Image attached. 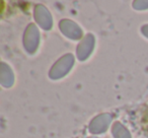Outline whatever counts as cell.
<instances>
[{
  "mask_svg": "<svg viewBox=\"0 0 148 138\" xmlns=\"http://www.w3.org/2000/svg\"><path fill=\"white\" fill-rule=\"evenodd\" d=\"M141 34L144 36V37L147 38V39H148V23H147V25H142V27H141Z\"/></svg>",
  "mask_w": 148,
  "mask_h": 138,
  "instance_id": "30bf717a",
  "label": "cell"
},
{
  "mask_svg": "<svg viewBox=\"0 0 148 138\" xmlns=\"http://www.w3.org/2000/svg\"><path fill=\"white\" fill-rule=\"evenodd\" d=\"M95 38L92 34H86L80 40L76 48V56L79 61H85L90 57L95 49Z\"/></svg>",
  "mask_w": 148,
  "mask_h": 138,
  "instance_id": "277c9868",
  "label": "cell"
},
{
  "mask_svg": "<svg viewBox=\"0 0 148 138\" xmlns=\"http://www.w3.org/2000/svg\"><path fill=\"white\" fill-rule=\"evenodd\" d=\"M113 121V116L110 113H101L99 115L95 116L88 125V131L93 135L103 134L109 129Z\"/></svg>",
  "mask_w": 148,
  "mask_h": 138,
  "instance_id": "3957f363",
  "label": "cell"
},
{
  "mask_svg": "<svg viewBox=\"0 0 148 138\" xmlns=\"http://www.w3.org/2000/svg\"><path fill=\"white\" fill-rule=\"evenodd\" d=\"M112 134L114 138H132L129 130L119 121L114 122L112 125Z\"/></svg>",
  "mask_w": 148,
  "mask_h": 138,
  "instance_id": "ba28073f",
  "label": "cell"
},
{
  "mask_svg": "<svg viewBox=\"0 0 148 138\" xmlns=\"http://www.w3.org/2000/svg\"><path fill=\"white\" fill-rule=\"evenodd\" d=\"M74 63H75L74 56L71 53L65 54L53 64V66L49 71V77L54 80L61 79L62 77H64L69 73L71 68L74 66Z\"/></svg>",
  "mask_w": 148,
  "mask_h": 138,
  "instance_id": "6da1fadb",
  "label": "cell"
},
{
  "mask_svg": "<svg viewBox=\"0 0 148 138\" xmlns=\"http://www.w3.org/2000/svg\"><path fill=\"white\" fill-rule=\"evenodd\" d=\"M86 138H97V137H95V136H89V137H86Z\"/></svg>",
  "mask_w": 148,
  "mask_h": 138,
  "instance_id": "8fae6325",
  "label": "cell"
},
{
  "mask_svg": "<svg viewBox=\"0 0 148 138\" xmlns=\"http://www.w3.org/2000/svg\"><path fill=\"white\" fill-rule=\"evenodd\" d=\"M0 83L5 89H9L14 84V73L11 67L4 61L0 64Z\"/></svg>",
  "mask_w": 148,
  "mask_h": 138,
  "instance_id": "52a82bcc",
  "label": "cell"
},
{
  "mask_svg": "<svg viewBox=\"0 0 148 138\" xmlns=\"http://www.w3.org/2000/svg\"><path fill=\"white\" fill-rule=\"evenodd\" d=\"M59 29L61 33L70 40H81L83 38L82 29L71 19H61Z\"/></svg>",
  "mask_w": 148,
  "mask_h": 138,
  "instance_id": "8992f818",
  "label": "cell"
},
{
  "mask_svg": "<svg viewBox=\"0 0 148 138\" xmlns=\"http://www.w3.org/2000/svg\"><path fill=\"white\" fill-rule=\"evenodd\" d=\"M34 17L36 23L40 27L45 31H50L53 27V19L47 9V7L43 4H37L34 9Z\"/></svg>",
  "mask_w": 148,
  "mask_h": 138,
  "instance_id": "5b68a950",
  "label": "cell"
},
{
  "mask_svg": "<svg viewBox=\"0 0 148 138\" xmlns=\"http://www.w3.org/2000/svg\"><path fill=\"white\" fill-rule=\"evenodd\" d=\"M41 42V34L35 23H29L23 33V44L25 51L29 54H35Z\"/></svg>",
  "mask_w": 148,
  "mask_h": 138,
  "instance_id": "7a4b0ae2",
  "label": "cell"
},
{
  "mask_svg": "<svg viewBox=\"0 0 148 138\" xmlns=\"http://www.w3.org/2000/svg\"><path fill=\"white\" fill-rule=\"evenodd\" d=\"M132 6L136 10H145L148 9V1H133Z\"/></svg>",
  "mask_w": 148,
  "mask_h": 138,
  "instance_id": "9c48e42d",
  "label": "cell"
}]
</instances>
